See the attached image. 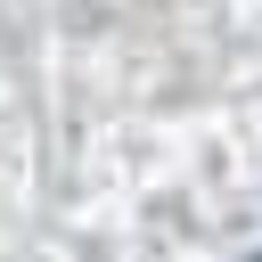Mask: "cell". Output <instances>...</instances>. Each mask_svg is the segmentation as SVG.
Masks as SVG:
<instances>
[{"mask_svg": "<svg viewBox=\"0 0 262 262\" xmlns=\"http://www.w3.org/2000/svg\"><path fill=\"white\" fill-rule=\"evenodd\" d=\"M254 262H262V254H254Z\"/></svg>", "mask_w": 262, "mask_h": 262, "instance_id": "cell-1", "label": "cell"}]
</instances>
